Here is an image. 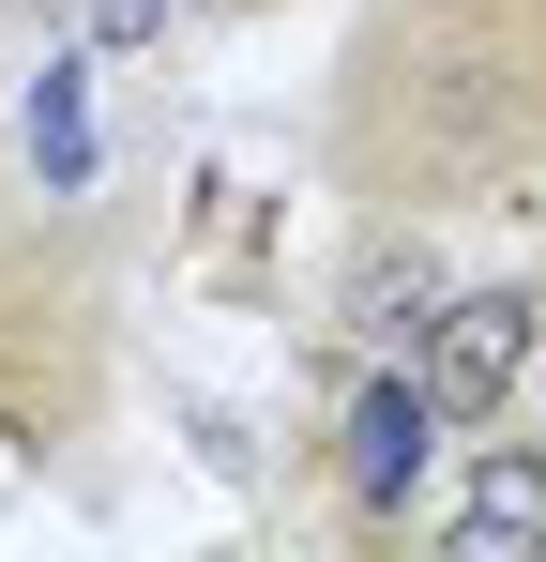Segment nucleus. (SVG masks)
<instances>
[{
	"label": "nucleus",
	"mask_w": 546,
	"mask_h": 562,
	"mask_svg": "<svg viewBox=\"0 0 546 562\" xmlns=\"http://www.w3.org/2000/svg\"><path fill=\"white\" fill-rule=\"evenodd\" d=\"M532 335H546L532 289H455L441 319H425V350H410V366H425V395H441L455 426H486V411L532 380Z\"/></svg>",
	"instance_id": "nucleus-2"
},
{
	"label": "nucleus",
	"mask_w": 546,
	"mask_h": 562,
	"mask_svg": "<svg viewBox=\"0 0 546 562\" xmlns=\"http://www.w3.org/2000/svg\"><path fill=\"white\" fill-rule=\"evenodd\" d=\"M441 304H455V289H441V259H425L410 228H379V244L350 259V289H334V319H350V350H379V366H410Z\"/></svg>",
	"instance_id": "nucleus-3"
},
{
	"label": "nucleus",
	"mask_w": 546,
	"mask_h": 562,
	"mask_svg": "<svg viewBox=\"0 0 546 562\" xmlns=\"http://www.w3.org/2000/svg\"><path fill=\"white\" fill-rule=\"evenodd\" d=\"M441 395H425V366H379L350 395V426H334V502H350L364 532H379V517H410V486H425V457H441Z\"/></svg>",
	"instance_id": "nucleus-1"
},
{
	"label": "nucleus",
	"mask_w": 546,
	"mask_h": 562,
	"mask_svg": "<svg viewBox=\"0 0 546 562\" xmlns=\"http://www.w3.org/2000/svg\"><path fill=\"white\" fill-rule=\"evenodd\" d=\"M441 548H455V562L546 548V457H532V441H486V471L455 486V517H441Z\"/></svg>",
	"instance_id": "nucleus-4"
}]
</instances>
